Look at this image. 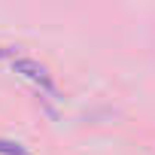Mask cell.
Masks as SVG:
<instances>
[{"mask_svg":"<svg viewBox=\"0 0 155 155\" xmlns=\"http://www.w3.org/2000/svg\"><path fill=\"white\" fill-rule=\"evenodd\" d=\"M12 67H15V73L28 76L31 82H37L40 88H46L49 94H55V85H52V76H49V70H46L43 64H37V61H31V58H12Z\"/></svg>","mask_w":155,"mask_h":155,"instance_id":"6da1fadb","label":"cell"},{"mask_svg":"<svg viewBox=\"0 0 155 155\" xmlns=\"http://www.w3.org/2000/svg\"><path fill=\"white\" fill-rule=\"evenodd\" d=\"M0 152L3 155H28V149L21 143H12V140H0Z\"/></svg>","mask_w":155,"mask_h":155,"instance_id":"7a4b0ae2","label":"cell"}]
</instances>
